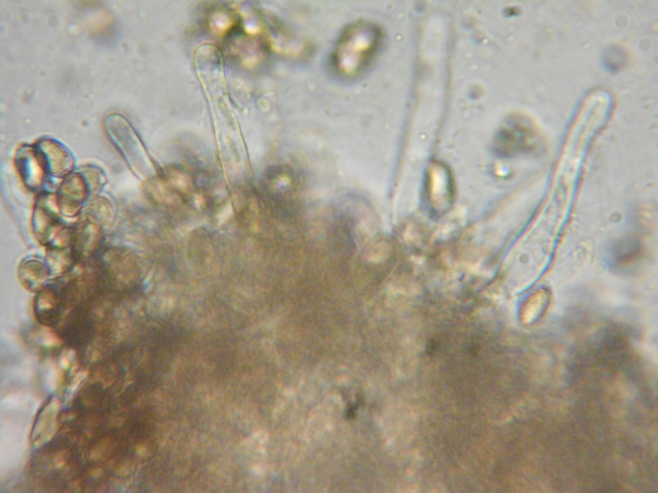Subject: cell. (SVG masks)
<instances>
[{"instance_id":"obj_1","label":"cell","mask_w":658,"mask_h":493,"mask_svg":"<svg viewBox=\"0 0 658 493\" xmlns=\"http://www.w3.org/2000/svg\"><path fill=\"white\" fill-rule=\"evenodd\" d=\"M380 41V31L372 23L362 21L350 25L342 34L332 55L337 71L348 76L360 73L373 58Z\"/></svg>"},{"instance_id":"obj_2","label":"cell","mask_w":658,"mask_h":493,"mask_svg":"<svg viewBox=\"0 0 658 493\" xmlns=\"http://www.w3.org/2000/svg\"><path fill=\"white\" fill-rule=\"evenodd\" d=\"M88 196V186L82 176L68 175L62 181L58 197L61 212L67 216L77 214Z\"/></svg>"},{"instance_id":"obj_3","label":"cell","mask_w":658,"mask_h":493,"mask_svg":"<svg viewBox=\"0 0 658 493\" xmlns=\"http://www.w3.org/2000/svg\"><path fill=\"white\" fill-rule=\"evenodd\" d=\"M17 166L20 174L31 188H39L47 170L44 160L37 149H23L17 157Z\"/></svg>"},{"instance_id":"obj_4","label":"cell","mask_w":658,"mask_h":493,"mask_svg":"<svg viewBox=\"0 0 658 493\" xmlns=\"http://www.w3.org/2000/svg\"><path fill=\"white\" fill-rule=\"evenodd\" d=\"M37 149L44 160L47 170L56 176L67 175L70 172L73 165L71 157L58 143L43 140Z\"/></svg>"},{"instance_id":"obj_5","label":"cell","mask_w":658,"mask_h":493,"mask_svg":"<svg viewBox=\"0 0 658 493\" xmlns=\"http://www.w3.org/2000/svg\"><path fill=\"white\" fill-rule=\"evenodd\" d=\"M60 409L56 399H53L42 411L33 431L34 438H38L35 444L39 446L49 440L55 433L56 418Z\"/></svg>"},{"instance_id":"obj_6","label":"cell","mask_w":658,"mask_h":493,"mask_svg":"<svg viewBox=\"0 0 658 493\" xmlns=\"http://www.w3.org/2000/svg\"><path fill=\"white\" fill-rule=\"evenodd\" d=\"M528 131H526L520 127H510L502 131L499 137V142L507 144V146L502 151L506 153H514L520 149H524L527 145V136Z\"/></svg>"},{"instance_id":"obj_7","label":"cell","mask_w":658,"mask_h":493,"mask_svg":"<svg viewBox=\"0 0 658 493\" xmlns=\"http://www.w3.org/2000/svg\"><path fill=\"white\" fill-rule=\"evenodd\" d=\"M90 214L97 218H107L112 214L110 203L104 199H98L92 203L90 207Z\"/></svg>"}]
</instances>
